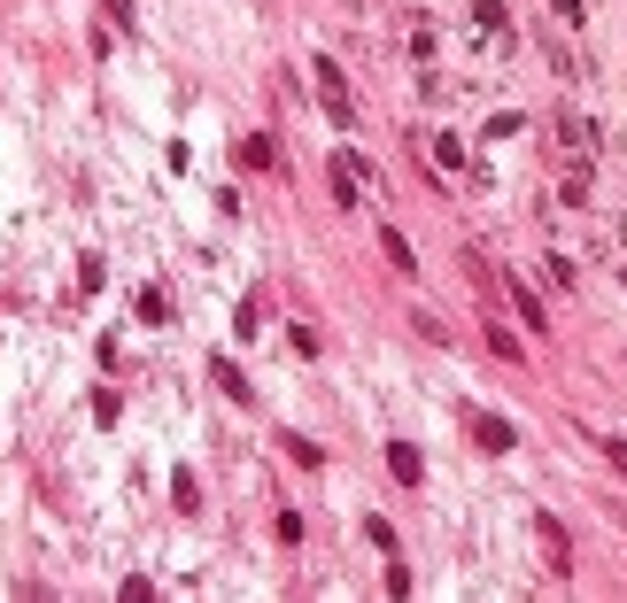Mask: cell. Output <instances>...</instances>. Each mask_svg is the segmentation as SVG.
I'll return each mask as SVG.
<instances>
[{"label":"cell","instance_id":"6da1fadb","mask_svg":"<svg viewBox=\"0 0 627 603\" xmlns=\"http://www.w3.org/2000/svg\"><path fill=\"white\" fill-rule=\"evenodd\" d=\"M465 426H473V441L488 449V457H504V449H519V426H511V418H488V410H465Z\"/></svg>","mask_w":627,"mask_h":603},{"label":"cell","instance_id":"7a4b0ae2","mask_svg":"<svg viewBox=\"0 0 627 603\" xmlns=\"http://www.w3.org/2000/svg\"><path fill=\"white\" fill-rule=\"evenodd\" d=\"M318 101H326L333 132H349V124H357V109H349V86H341V70H333V62H318Z\"/></svg>","mask_w":627,"mask_h":603},{"label":"cell","instance_id":"3957f363","mask_svg":"<svg viewBox=\"0 0 627 603\" xmlns=\"http://www.w3.org/2000/svg\"><path fill=\"white\" fill-rule=\"evenodd\" d=\"M504 294H511V310L527 317V325H535V333H542V325H550V317H542V294L527 287V279H519V271H504Z\"/></svg>","mask_w":627,"mask_h":603},{"label":"cell","instance_id":"277c9868","mask_svg":"<svg viewBox=\"0 0 627 603\" xmlns=\"http://www.w3.org/2000/svg\"><path fill=\"white\" fill-rule=\"evenodd\" d=\"M388 464H395V480H403V488H418V472H426L411 441H395V449H388Z\"/></svg>","mask_w":627,"mask_h":603},{"label":"cell","instance_id":"5b68a950","mask_svg":"<svg viewBox=\"0 0 627 603\" xmlns=\"http://www.w3.org/2000/svg\"><path fill=\"white\" fill-rule=\"evenodd\" d=\"M380 256H388L395 271H418V256H411V240H403V232H380Z\"/></svg>","mask_w":627,"mask_h":603},{"label":"cell","instance_id":"8992f818","mask_svg":"<svg viewBox=\"0 0 627 603\" xmlns=\"http://www.w3.org/2000/svg\"><path fill=\"white\" fill-rule=\"evenodd\" d=\"M426 155H434V163H442V171H457V163H465V147L449 140V132H442V140H434V147H426Z\"/></svg>","mask_w":627,"mask_h":603},{"label":"cell","instance_id":"52a82bcc","mask_svg":"<svg viewBox=\"0 0 627 603\" xmlns=\"http://www.w3.org/2000/svg\"><path fill=\"white\" fill-rule=\"evenodd\" d=\"M488 348H496V356H504V364H519V341H511V333H504V317H496V325H488Z\"/></svg>","mask_w":627,"mask_h":603},{"label":"cell","instance_id":"ba28073f","mask_svg":"<svg viewBox=\"0 0 627 603\" xmlns=\"http://www.w3.org/2000/svg\"><path fill=\"white\" fill-rule=\"evenodd\" d=\"M604 457H612V464H620V472H627V441H604Z\"/></svg>","mask_w":627,"mask_h":603},{"label":"cell","instance_id":"9c48e42d","mask_svg":"<svg viewBox=\"0 0 627 603\" xmlns=\"http://www.w3.org/2000/svg\"><path fill=\"white\" fill-rule=\"evenodd\" d=\"M558 16H566V24H581V0H558Z\"/></svg>","mask_w":627,"mask_h":603}]
</instances>
